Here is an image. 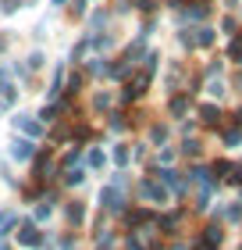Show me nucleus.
<instances>
[{
  "mask_svg": "<svg viewBox=\"0 0 242 250\" xmlns=\"http://www.w3.org/2000/svg\"><path fill=\"white\" fill-rule=\"evenodd\" d=\"M100 200H107V208H111V211H121V197H118L114 189H103V193H100Z\"/></svg>",
  "mask_w": 242,
  "mask_h": 250,
  "instance_id": "f257e3e1",
  "label": "nucleus"
},
{
  "mask_svg": "<svg viewBox=\"0 0 242 250\" xmlns=\"http://www.w3.org/2000/svg\"><path fill=\"white\" fill-rule=\"evenodd\" d=\"M11 154H15V157H21V161H25V157L32 154V143H25V140H21V143H15V150H11Z\"/></svg>",
  "mask_w": 242,
  "mask_h": 250,
  "instance_id": "f03ea898",
  "label": "nucleus"
},
{
  "mask_svg": "<svg viewBox=\"0 0 242 250\" xmlns=\"http://www.w3.org/2000/svg\"><path fill=\"white\" fill-rule=\"evenodd\" d=\"M54 4H64V0H54Z\"/></svg>",
  "mask_w": 242,
  "mask_h": 250,
  "instance_id": "7ed1b4c3",
  "label": "nucleus"
}]
</instances>
